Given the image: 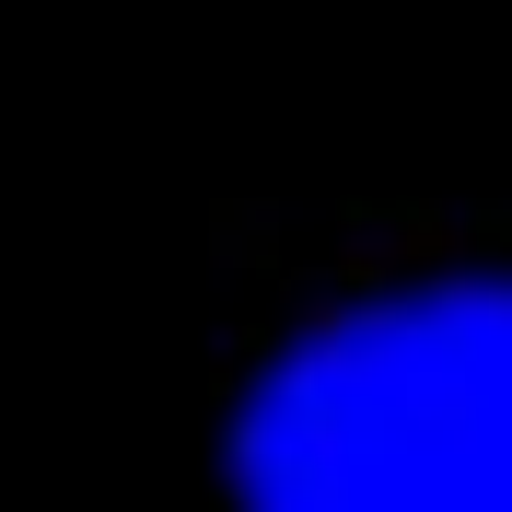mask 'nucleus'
I'll return each instance as SVG.
<instances>
[{"label":"nucleus","instance_id":"1","mask_svg":"<svg viewBox=\"0 0 512 512\" xmlns=\"http://www.w3.org/2000/svg\"><path fill=\"white\" fill-rule=\"evenodd\" d=\"M245 512H512V280L326 315L233 419Z\"/></svg>","mask_w":512,"mask_h":512}]
</instances>
